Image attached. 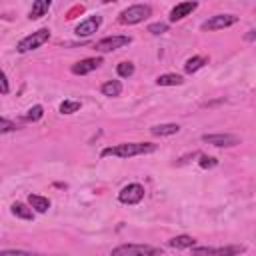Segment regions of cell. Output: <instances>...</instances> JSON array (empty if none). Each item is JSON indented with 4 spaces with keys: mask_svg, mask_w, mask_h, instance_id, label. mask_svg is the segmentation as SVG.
<instances>
[{
    "mask_svg": "<svg viewBox=\"0 0 256 256\" xmlns=\"http://www.w3.org/2000/svg\"><path fill=\"white\" fill-rule=\"evenodd\" d=\"M204 64H208V58H206V56H192V58H188V60H186L184 70H186L188 74H192V72L200 70Z\"/></svg>",
    "mask_w": 256,
    "mask_h": 256,
    "instance_id": "17",
    "label": "cell"
},
{
    "mask_svg": "<svg viewBox=\"0 0 256 256\" xmlns=\"http://www.w3.org/2000/svg\"><path fill=\"white\" fill-rule=\"evenodd\" d=\"M12 214L14 216H18V218H22V220H32V208H28L26 204H22V202H14L12 204Z\"/></svg>",
    "mask_w": 256,
    "mask_h": 256,
    "instance_id": "20",
    "label": "cell"
},
{
    "mask_svg": "<svg viewBox=\"0 0 256 256\" xmlns=\"http://www.w3.org/2000/svg\"><path fill=\"white\" fill-rule=\"evenodd\" d=\"M142 198H144V186H142V184H136V182L124 186V188L118 192V200H120L122 204H128V206L138 204Z\"/></svg>",
    "mask_w": 256,
    "mask_h": 256,
    "instance_id": "6",
    "label": "cell"
},
{
    "mask_svg": "<svg viewBox=\"0 0 256 256\" xmlns=\"http://www.w3.org/2000/svg\"><path fill=\"white\" fill-rule=\"evenodd\" d=\"M100 90H102L104 96H120V92H122V84H120L118 80H108V82L102 84Z\"/></svg>",
    "mask_w": 256,
    "mask_h": 256,
    "instance_id": "19",
    "label": "cell"
},
{
    "mask_svg": "<svg viewBox=\"0 0 256 256\" xmlns=\"http://www.w3.org/2000/svg\"><path fill=\"white\" fill-rule=\"evenodd\" d=\"M116 72H118V76H122V78H130V76L134 74V64H132V62H120V64L116 66Z\"/></svg>",
    "mask_w": 256,
    "mask_h": 256,
    "instance_id": "21",
    "label": "cell"
},
{
    "mask_svg": "<svg viewBox=\"0 0 256 256\" xmlns=\"http://www.w3.org/2000/svg\"><path fill=\"white\" fill-rule=\"evenodd\" d=\"M28 204H30V208H34L40 214H44L50 208V200L46 196H40V194H30L28 196Z\"/></svg>",
    "mask_w": 256,
    "mask_h": 256,
    "instance_id": "13",
    "label": "cell"
},
{
    "mask_svg": "<svg viewBox=\"0 0 256 256\" xmlns=\"http://www.w3.org/2000/svg\"><path fill=\"white\" fill-rule=\"evenodd\" d=\"M166 30H168V24L166 22H154V24L148 26V32L150 34H164Z\"/></svg>",
    "mask_w": 256,
    "mask_h": 256,
    "instance_id": "24",
    "label": "cell"
},
{
    "mask_svg": "<svg viewBox=\"0 0 256 256\" xmlns=\"http://www.w3.org/2000/svg\"><path fill=\"white\" fill-rule=\"evenodd\" d=\"M42 114H44V108H42L40 104H36V106H32V108L28 110L26 120H28V122H36V120H40V118H42Z\"/></svg>",
    "mask_w": 256,
    "mask_h": 256,
    "instance_id": "23",
    "label": "cell"
},
{
    "mask_svg": "<svg viewBox=\"0 0 256 256\" xmlns=\"http://www.w3.org/2000/svg\"><path fill=\"white\" fill-rule=\"evenodd\" d=\"M100 24H102V16H90V18L82 20V22L74 28V32H76V36L86 38V36H92V34L100 28Z\"/></svg>",
    "mask_w": 256,
    "mask_h": 256,
    "instance_id": "10",
    "label": "cell"
},
{
    "mask_svg": "<svg viewBox=\"0 0 256 256\" xmlns=\"http://www.w3.org/2000/svg\"><path fill=\"white\" fill-rule=\"evenodd\" d=\"M78 110H80V102H76V100H64L60 104V114H72Z\"/></svg>",
    "mask_w": 256,
    "mask_h": 256,
    "instance_id": "22",
    "label": "cell"
},
{
    "mask_svg": "<svg viewBox=\"0 0 256 256\" xmlns=\"http://www.w3.org/2000/svg\"><path fill=\"white\" fill-rule=\"evenodd\" d=\"M244 252V246H196L192 248V256H238Z\"/></svg>",
    "mask_w": 256,
    "mask_h": 256,
    "instance_id": "3",
    "label": "cell"
},
{
    "mask_svg": "<svg viewBox=\"0 0 256 256\" xmlns=\"http://www.w3.org/2000/svg\"><path fill=\"white\" fill-rule=\"evenodd\" d=\"M0 256H38V254L26 250H0Z\"/></svg>",
    "mask_w": 256,
    "mask_h": 256,
    "instance_id": "26",
    "label": "cell"
},
{
    "mask_svg": "<svg viewBox=\"0 0 256 256\" xmlns=\"http://www.w3.org/2000/svg\"><path fill=\"white\" fill-rule=\"evenodd\" d=\"M238 22V16L234 14H216L212 18H208L206 22H202V30H220V28H228L232 24Z\"/></svg>",
    "mask_w": 256,
    "mask_h": 256,
    "instance_id": "9",
    "label": "cell"
},
{
    "mask_svg": "<svg viewBox=\"0 0 256 256\" xmlns=\"http://www.w3.org/2000/svg\"><path fill=\"white\" fill-rule=\"evenodd\" d=\"M16 130V124L8 118H0V134H6V132H14Z\"/></svg>",
    "mask_w": 256,
    "mask_h": 256,
    "instance_id": "25",
    "label": "cell"
},
{
    "mask_svg": "<svg viewBox=\"0 0 256 256\" xmlns=\"http://www.w3.org/2000/svg\"><path fill=\"white\" fill-rule=\"evenodd\" d=\"M10 86H8V80H6V74L0 70V94H8Z\"/></svg>",
    "mask_w": 256,
    "mask_h": 256,
    "instance_id": "28",
    "label": "cell"
},
{
    "mask_svg": "<svg viewBox=\"0 0 256 256\" xmlns=\"http://www.w3.org/2000/svg\"><path fill=\"white\" fill-rule=\"evenodd\" d=\"M132 42V38L130 36H106V38H102V40H98L96 42V50L98 52H112V50H118V48H124V46H128Z\"/></svg>",
    "mask_w": 256,
    "mask_h": 256,
    "instance_id": "7",
    "label": "cell"
},
{
    "mask_svg": "<svg viewBox=\"0 0 256 256\" xmlns=\"http://www.w3.org/2000/svg\"><path fill=\"white\" fill-rule=\"evenodd\" d=\"M204 142L212 144V146H218V148H230V146H236L240 144V136L236 134H228V132H220V134H204L202 136Z\"/></svg>",
    "mask_w": 256,
    "mask_h": 256,
    "instance_id": "8",
    "label": "cell"
},
{
    "mask_svg": "<svg viewBox=\"0 0 256 256\" xmlns=\"http://www.w3.org/2000/svg\"><path fill=\"white\" fill-rule=\"evenodd\" d=\"M48 8H50V0H36V2L32 4V8H30V16H28V18L36 20V18L44 16V14L48 12Z\"/></svg>",
    "mask_w": 256,
    "mask_h": 256,
    "instance_id": "15",
    "label": "cell"
},
{
    "mask_svg": "<svg viewBox=\"0 0 256 256\" xmlns=\"http://www.w3.org/2000/svg\"><path fill=\"white\" fill-rule=\"evenodd\" d=\"M156 84L158 86H180L184 84V78L180 74H162L156 78Z\"/></svg>",
    "mask_w": 256,
    "mask_h": 256,
    "instance_id": "16",
    "label": "cell"
},
{
    "mask_svg": "<svg viewBox=\"0 0 256 256\" xmlns=\"http://www.w3.org/2000/svg\"><path fill=\"white\" fill-rule=\"evenodd\" d=\"M100 64H102V58H84V60H80V62L72 64V72L82 76V74H88V72L96 70Z\"/></svg>",
    "mask_w": 256,
    "mask_h": 256,
    "instance_id": "12",
    "label": "cell"
},
{
    "mask_svg": "<svg viewBox=\"0 0 256 256\" xmlns=\"http://www.w3.org/2000/svg\"><path fill=\"white\" fill-rule=\"evenodd\" d=\"M156 146L150 142H126V144H116V146H108L102 150V156H116V158H132V156H140V154H150L154 152Z\"/></svg>",
    "mask_w": 256,
    "mask_h": 256,
    "instance_id": "1",
    "label": "cell"
},
{
    "mask_svg": "<svg viewBox=\"0 0 256 256\" xmlns=\"http://www.w3.org/2000/svg\"><path fill=\"white\" fill-rule=\"evenodd\" d=\"M198 8V2H180L176 4L172 10H170V20L176 22V20H182L184 16H188L190 12H194Z\"/></svg>",
    "mask_w": 256,
    "mask_h": 256,
    "instance_id": "11",
    "label": "cell"
},
{
    "mask_svg": "<svg viewBox=\"0 0 256 256\" xmlns=\"http://www.w3.org/2000/svg\"><path fill=\"white\" fill-rule=\"evenodd\" d=\"M150 12H152V8L148 4H134V6H128L126 10H122L118 20L122 24H138V22L146 20L150 16Z\"/></svg>",
    "mask_w": 256,
    "mask_h": 256,
    "instance_id": "4",
    "label": "cell"
},
{
    "mask_svg": "<svg viewBox=\"0 0 256 256\" xmlns=\"http://www.w3.org/2000/svg\"><path fill=\"white\" fill-rule=\"evenodd\" d=\"M202 168H214L216 164H218V160L216 158H212V156H200V162H198Z\"/></svg>",
    "mask_w": 256,
    "mask_h": 256,
    "instance_id": "27",
    "label": "cell"
},
{
    "mask_svg": "<svg viewBox=\"0 0 256 256\" xmlns=\"http://www.w3.org/2000/svg\"><path fill=\"white\" fill-rule=\"evenodd\" d=\"M194 242H196V240H194L192 236H186V234H182V236H174V238L168 240V244H170L172 248H178V250H180V248H192Z\"/></svg>",
    "mask_w": 256,
    "mask_h": 256,
    "instance_id": "18",
    "label": "cell"
},
{
    "mask_svg": "<svg viewBox=\"0 0 256 256\" xmlns=\"http://www.w3.org/2000/svg\"><path fill=\"white\" fill-rule=\"evenodd\" d=\"M48 38H50V30L48 28H40V30H36V32H32V34H28V36H24L20 42H18V52H30V50H36L38 46H42L44 42H48Z\"/></svg>",
    "mask_w": 256,
    "mask_h": 256,
    "instance_id": "5",
    "label": "cell"
},
{
    "mask_svg": "<svg viewBox=\"0 0 256 256\" xmlns=\"http://www.w3.org/2000/svg\"><path fill=\"white\" fill-rule=\"evenodd\" d=\"M160 248L150 244H120L110 252V256H160Z\"/></svg>",
    "mask_w": 256,
    "mask_h": 256,
    "instance_id": "2",
    "label": "cell"
},
{
    "mask_svg": "<svg viewBox=\"0 0 256 256\" xmlns=\"http://www.w3.org/2000/svg\"><path fill=\"white\" fill-rule=\"evenodd\" d=\"M178 130H180L178 124H156V126L150 128V132H152L154 136H172V134H176Z\"/></svg>",
    "mask_w": 256,
    "mask_h": 256,
    "instance_id": "14",
    "label": "cell"
}]
</instances>
